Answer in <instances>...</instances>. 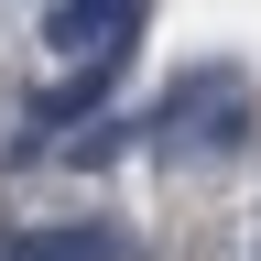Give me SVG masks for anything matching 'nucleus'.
I'll return each mask as SVG.
<instances>
[{
    "mask_svg": "<svg viewBox=\"0 0 261 261\" xmlns=\"http://www.w3.org/2000/svg\"><path fill=\"white\" fill-rule=\"evenodd\" d=\"M142 11H152V0H55V11H44V44L55 55H87V65H120L130 44H142Z\"/></svg>",
    "mask_w": 261,
    "mask_h": 261,
    "instance_id": "nucleus-1",
    "label": "nucleus"
},
{
    "mask_svg": "<svg viewBox=\"0 0 261 261\" xmlns=\"http://www.w3.org/2000/svg\"><path fill=\"white\" fill-rule=\"evenodd\" d=\"M0 261H142V250H130V228L87 218V228H11Z\"/></svg>",
    "mask_w": 261,
    "mask_h": 261,
    "instance_id": "nucleus-2",
    "label": "nucleus"
},
{
    "mask_svg": "<svg viewBox=\"0 0 261 261\" xmlns=\"http://www.w3.org/2000/svg\"><path fill=\"white\" fill-rule=\"evenodd\" d=\"M250 142V109H240V87H228L218 98V109H207V130H196V142H174V152H163V163H228V152H240Z\"/></svg>",
    "mask_w": 261,
    "mask_h": 261,
    "instance_id": "nucleus-3",
    "label": "nucleus"
},
{
    "mask_svg": "<svg viewBox=\"0 0 261 261\" xmlns=\"http://www.w3.org/2000/svg\"><path fill=\"white\" fill-rule=\"evenodd\" d=\"M109 76H120V65H87V76L44 87V98H33V120H76V109H98V98H109Z\"/></svg>",
    "mask_w": 261,
    "mask_h": 261,
    "instance_id": "nucleus-4",
    "label": "nucleus"
}]
</instances>
